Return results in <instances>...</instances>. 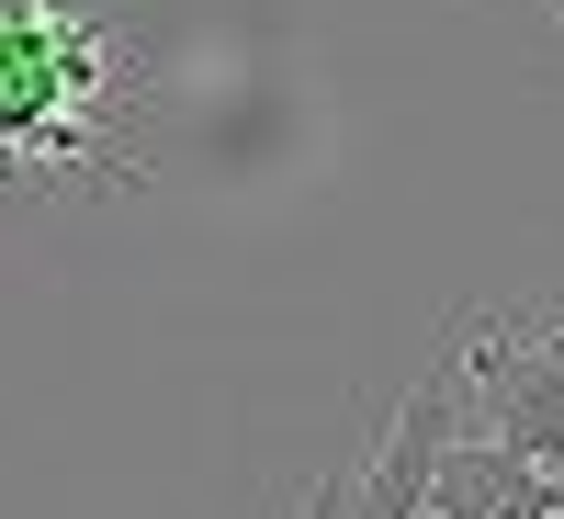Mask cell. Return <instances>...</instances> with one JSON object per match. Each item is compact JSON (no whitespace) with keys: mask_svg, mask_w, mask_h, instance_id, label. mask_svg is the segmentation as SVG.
Instances as JSON below:
<instances>
[{"mask_svg":"<svg viewBox=\"0 0 564 519\" xmlns=\"http://www.w3.org/2000/svg\"><path fill=\"white\" fill-rule=\"evenodd\" d=\"M452 430H463V372H452V350H441V361L395 396L384 441H372L361 463H339V475H316V486L294 497V519H430V463L452 452Z\"/></svg>","mask_w":564,"mask_h":519,"instance_id":"2","label":"cell"},{"mask_svg":"<svg viewBox=\"0 0 564 519\" xmlns=\"http://www.w3.org/2000/svg\"><path fill=\"white\" fill-rule=\"evenodd\" d=\"M463 407H475V441H508L531 463H564V327L531 316H475L452 339Z\"/></svg>","mask_w":564,"mask_h":519,"instance_id":"3","label":"cell"},{"mask_svg":"<svg viewBox=\"0 0 564 519\" xmlns=\"http://www.w3.org/2000/svg\"><path fill=\"white\" fill-rule=\"evenodd\" d=\"M542 12H553V23H564V0H542Z\"/></svg>","mask_w":564,"mask_h":519,"instance_id":"5","label":"cell"},{"mask_svg":"<svg viewBox=\"0 0 564 519\" xmlns=\"http://www.w3.org/2000/svg\"><path fill=\"white\" fill-rule=\"evenodd\" d=\"M148 45L90 0H0V181L12 193H135Z\"/></svg>","mask_w":564,"mask_h":519,"instance_id":"1","label":"cell"},{"mask_svg":"<svg viewBox=\"0 0 564 519\" xmlns=\"http://www.w3.org/2000/svg\"><path fill=\"white\" fill-rule=\"evenodd\" d=\"M430 519H564V463L452 430V452L430 463Z\"/></svg>","mask_w":564,"mask_h":519,"instance_id":"4","label":"cell"}]
</instances>
